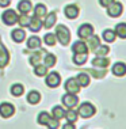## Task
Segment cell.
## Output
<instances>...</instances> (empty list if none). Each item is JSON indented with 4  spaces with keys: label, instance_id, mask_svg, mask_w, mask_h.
Instances as JSON below:
<instances>
[{
    "label": "cell",
    "instance_id": "6da1fadb",
    "mask_svg": "<svg viewBox=\"0 0 126 129\" xmlns=\"http://www.w3.org/2000/svg\"><path fill=\"white\" fill-rule=\"evenodd\" d=\"M56 37H57V40L60 41L61 45L66 46L69 44V41H71V31L64 25H60V26L56 27Z\"/></svg>",
    "mask_w": 126,
    "mask_h": 129
},
{
    "label": "cell",
    "instance_id": "7a4b0ae2",
    "mask_svg": "<svg viewBox=\"0 0 126 129\" xmlns=\"http://www.w3.org/2000/svg\"><path fill=\"white\" fill-rule=\"evenodd\" d=\"M95 107L94 105H91L90 102H83L81 105L79 106V110H77V114L83 118H90L95 114Z\"/></svg>",
    "mask_w": 126,
    "mask_h": 129
},
{
    "label": "cell",
    "instance_id": "3957f363",
    "mask_svg": "<svg viewBox=\"0 0 126 129\" xmlns=\"http://www.w3.org/2000/svg\"><path fill=\"white\" fill-rule=\"evenodd\" d=\"M2 20L7 26H12L18 22V14H16V11H14V10H7L6 12H3Z\"/></svg>",
    "mask_w": 126,
    "mask_h": 129
},
{
    "label": "cell",
    "instance_id": "277c9868",
    "mask_svg": "<svg viewBox=\"0 0 126 129\" xmlns=\"http://www.w3.org/2000/svg\"><path fill=\"white\" fill-rule=\"evenodd\" d=\"M62 105H64L65 107H68V109H73V107H76L79 105V98L76 94H65L64 96H62Z\"/></svg>",
    "mask_w": 126,
    "mask_h": 129
},
{
    "label": "cell",
    "instance_id": "5b68a950",
    "mask_svg": "<svg viewBox=\"0 0 126 129\" xmlns=\"http://www.w3.org/2000/svg\"><path fill=\"white\" fill-rule=\"evenodd\" d=\"M122 11H123V6L119 2H113L110 6H107V14L110 16H113V18L119 16L122 14Z\"/></svg>",
    "mask_w": 126,
    "mask_h": 129
},
{
    "label": "cell",
    "instance_id": "8992f818",
    "mask_svg": "<svg viewBox=\"0 0 126 129\" xmlns=\"http://www.w3.org/2000/svg\"><path fill=\"white\" fill-rule=\"evenodd\" d=\"M46 86H49L50 88H54V87H58L61 83V78L57 72H50L48 76H46V80H45Z\"/></svg>",
    "mask_w": 126,
    "mask_h": 129
},
{
    "label": "cell",
    "instance_id": "52a82bcc",
    "mask_svg": "<svg viewBox=\"0 0 126 129\" xmlns=\"http://www.w3.org/2000/svg\"><path fill=\"white\" fill-rule=\"evenodd\" d=\"M14 113H15V107L11 103L4 102V103L0 105V116L3 118H10Z\"/></svg>",
    "mask_w": 126,
    "mask_h": 129
},
{
    "label": "cell",
    "instance_id": "ba28073f",
    "mask_svg": "<svg viewBox=\"0 0 126 129\" xmlns=\"http://www.w3.org/2000/svg\"><path fill=\"white\" fill-rule=\"evenodd\" d=\"M65 90L69 94H79L80 92V86H79L77 80L73 79V78H69L65 82Z\"/></svg>",
    "mask_w": 126,
    "mask_h": 129
},
{
    "label": "cell",
    "instance_id": "9c48e42d",
    "mask_svg": "<svg viewBox=\"0 0 126 129\" xmlns=\"http://www.w3.org/2000/svg\"><path fill=\"white\" fill-rule=\"evenodd\" d=\"M77 34H79V37L81 38V40H87L90 36L94 34V27L91 25H88V23H84V25H81L79 27Z\"/></svg>",
    "mask_w": 126,
    "mask_h": 129
},
{
    "label": "cell",
    "instance_id": "30bf717a",
    "mask_svg": "<svg viewBox=\"0 0 126 129\" xmlns=\"http://www.w3.org/2000/svg\"><path fill=\"white\" fill-rule=\"evenodd\" d=\"M8 60H10V54H8V50L6 49V46L0 42V68H4L7 64H8Z\"/></svg>",
    "mask_w": 126,
    "mask_h": 129
},
{
    "label": "cell",
    "instance_id": "8fae6325",
    "mask_svg": "<svg viewBox=\"0 0 126 129\" xmlns=\"http://www.w3.org/2000/svg\"><path fill=\"white\" fill-rule=\"evenodd\" d=\"M64 11H65L66 18H69V19H75V18H77V15H79V8H77V6H76V4L66 6Z\"/></svg>",
    "mask_w": 126,
    "mask_h": 129
},
{
    "label": "cell",
    "instance_id": "7c38bea8",
    "mask_svg": "<svg viewBox=\"0 0 126 129\" xmlns=\"http://www.w3.org/2000/svg\"><path fill=\"white\" fill-rule=\"evenodd\" d=\"M72 50L73 53H88V46L84 41H76L72 45Z\"/></svg>",
    "mask_w": 126,
    "mask_h": 129
},
{
    "label": "cell",
    "instance_id": "4fadbf2b",
    "mask_svg": "<svg viewBox=\"0 0 126 129\" xmlns=\"http://www.w3.org/2000/svg\"><path fill=\"white\" fill-rule=\"evenodd\" d=\"M115 76H125L126 75V64L125 62H115L111 68Z\"/></svg>",
    "mask_w": 126,
    "mask_h": 129
},
{
    "label": "cell",
    "instance_id": "5bb4252c",
    "mask_svg": "<svg viewBox=\"0 0 126 129\" xmlns=\"http://www.w3.org/2000/svg\"><path fill=\"white\" fill-rule=\"evenodd\" d=\"M45 16H46V18H45L42 26H44L45 29H50V27H53L56 25V20H57L56 12H50V14H48V15H45Z\"/></svg>",
    "mask_w": 126,
    "mask_h": 129
},
{
    "label": "cell",
    "instance_id": "9a60e30c",
    "mask_svg": "<svg viewBox=\"0 0 126 129\" xmlns=\"http://www.w3.org/2000/svg\"><path fill=\"white\" fill-rule=\"evenodd\" d=\"M42 27V22H41V18L38 16H33L30 18V23H29V29L33 31V33H38Z\"/></svg>",
    "mask_w": 126,
    "mask_h": 129
},
{
    "label": "cell",
    "instance_id": "2e32d148",
    "mask_svg": "<svg viewBox=\"0 0 126 129\" xmlns=\"http://www.w3.org/2000/svg\"><path fill=\"white\" fill-rule=\"evenodd\" d=\"M108 64H110V60H108V58H106L104 56H96V57L92 60V65H94V67L106 68Z\"/></svg>",
    "mask_w": 126,
    "mask_h": 129
},
{
    "label": "cell",
    "instance_id": "e0dca14e",
    "mask_svg": "<svg viewBox=\"0 0 126 129\" xmlns=\"http://www.w3.org/2000/svg\"><path fill=\"white\" fill-rule=\"evenodd\" d=\"M11 36H12V40L19 44V42H22V41H24V38H26V31L23 29H15L11 33Z\"/></svg>",
    "mask_w": 126,
    "mask_h": 129
},
{
    "label": "cell",
    "instance_id": "ac0fdd59",
    "mask_svg": "<svg viewBox=\"0 0 126 129\" xmlns=\"http://www.w3.org/2000/svg\"><path fill=\"white\" fill-rule=\"evenodd\" d=\"M88 44H87V46H88V50H95L98 46L100 45V38L98 37V36H90L88 38Z\"/></svg>",
    "mask_w": 126,
    "mask_h": 129
},
{
    "label": "cell",
    "instance_id": "d6986e66",
    "mask_svg": "<svg viewBox=\"0 0 126 129\" xmlns=\"http://www.w3.org/2000/svg\"><path fill=\"white\" fill-rule=\"evenodd\" d=\"M45 53H46L45 50L37 49L35 53H34V54L30 57V64H31V65H34V67H35V65H38V64L41 62V60H42V56H44Z\"/></svg>",
    "mask_w": 126,
    "mask_h": 129
},
{
    "label": "cell",
    "instance_id": "ffe728a7",
    "mask_svg": "<svg viewBox=\"0 0 126 129\" xmlns=\"http://www.w3.org/2000/svg\"><path fill=\"white\" fill-rule=\"evenodd\" d=\"M31 8H33V6H31L30 0H20L18 4V10L22 14H29L31 11Z\"/></svg>",
    "mask_w": 126,
    "mask_h": 129
},
{
    "label": "cell",
    "instance_id": "44dd1931",
    "mask_svg": "<svg viewBox=\"0 0 126 129\" xmlns=\"http://www.w3.org/2000/svg\"><path fill=\"white\" fill-rule=\"evenodd\" d=\"M42 60H44V65H46L48 68H52V67H54V65H56L57 58H56V56L52 54V53H45Z\"/></svg>",
    "mask_w": 126,
    "mask_h": 129
},
{
    "label": "cell",
    "instance_id": "7402d4cb",
    "mask_svg": "<svg viewBox=\"0 0 126 129\" xmlns=\"http://www.w3.org/2000/svg\"><path fill=\"white\" fill-rule=\"evenodd\" d=\"M27 48L31 50H37L41 48V40L38 37H30L27 41Z\"/></svg>",
    "mask_w": 126,
    "mask_h": 129
},
{
    "label": "cell",
    "instance_id": "603a6c76",
    "mask_svg": "<svg viewBox=\"0 0 126 129\" xmlns=\"http://www.w3.org/2000/svg\"><path fill=\"white\" fill-rule=\"evenodd\" d=\"M41 101V94L38 91H30L29 95H27V102L31 103V105H37Z\"/></svg>",
    "mask_w": 126,
    "mask_h": 129
},
{
    "label": "cell",
    "instance_id": "cb8c5ba5",
    "mask_svg": "<svg viewBox=\"0 0 126 129\" xmlns=\"http://www.w3.org/2000/svg\"><path fill=\"white\" fill-rule=\"evenodd\" d=\"M114 33L115 36H118L122 40H126V23H118Z\"/></svg>",
    "mask_w": 126,
    "mask_h": 129
},
{
    "label": "cell",
    "instance_id": "d4e9b609",
    "mask_svg": "<svg viewBox=\"0 0 126 129\" xmlns=\"http://www.w3.org/2000/svg\"><path fill=\"white\" fill-rule=\"evenodd\" d=\"M64 114H65V110L62 109L61 106H54L53 110H52V117L56 118V120H61V118H64Z\"/></svg>",
    "mask_w": 126,
    "mask_h": 129
},
{
    "label": "cell",
    "instance_id": "484cf974",
    "mask_svg": "<svg viewBox=\"0 0 126 129\" xmlns=\"http://www.w3.org/2000/svg\"><path fill=\"white\" fill-rule=\"evenodd\" d=\"M77 117H79L77 111H75L72 109H68V111H65V114H64V118H66L68 122H76Z\"/></svg>",
    "mask_w": 126,
    "mask_h": 129
},
{
    "label": "cell",
    "instance_id": "4316f807",
    "mask_svg": "<svg viewBox=\"0 0 126 129\" xmlns=\"http://www.w3.org/2000/svg\"><path fill=\"white\" fill-rule=\"evenodd\" d=\"M76 80H77L80 87H87L90 84V76L87 74H79L77 78H76Z\"/></svg>",
    "mask_w": 126,
    "mask_h": 129
},
{
    "label": "cell",
    "instance_id": "83f0119b",
    "mask_svg": "<svg viewBox=\"0 0 126 129\" xmlns=\"http://www.w3.org/2000/svg\"><path fill=\"white\" fill-rule=\"evenodd\" d=\"M87 61V53H75L73 54V62L77 65H83Z\"/></svg>",
    "mask_w": 126,
    "mask_h": 129
},
{
    "label": "cell",
    "instance_id": "f1b7e54d",
    "mask_svg": "<svg viewBox=\"0 0 126 129\" xmlns=\"http://www.w3.org/2000/svg\"><path fill=\"white\" fill-rule=\"evenodd\" d=\"M102 38H103L104 41H106V42H114V41H115V33H114L113 30L107 29V30L103 31Z\"/></svg>",
    "mask_w": 126,
    "mask_h": 129
},
{
    "label": "cell",
    "instance_id": "f546056e",
    "mask_svg": "<svg viewBox=\"0 0 126 129\" xmlns=\"http://www.w3.org/2000/svg\"><path fill=\"white\" fill-rule=\"evenodd\" d=\"M34 15L38 16V18L45 16L46 15V6L45 4H37L35 8H34Z\"/></svg>",
    "mask_w": 126,
    "mask_h": 129
},
{
    "label": "cell",
    "instance_id": "4dcf8cb0",
    "mask_svg": "<svg viewBox=\"0 0 126 129\" xmlns=\"http://www.w3.org/2000/svg\"><path fill=\"white\" fill-rule=\"evenodd\" d=\"M49 120H50V116H49L46 111H41L39 116H38V118H37L38 124H39V125H44V126H46V124L49 122Z\"/></svg>",
    "mask_w": 126,
    "mask_h": 129
},
{
    "label": "cell",
    "instance_id": "1f68e13d",
    "mask_svg": "<svg viewBox=\"0 0 126 129\" xmlns=\"http://www.w3.org/2000/svg\"><path fill=\"white\" fill-rule=\"evenodd\" d=\"M34 74L37 76H45L48 74V67L44 64H38L35 65V69H34Z\"/></svg>",
    "mask_w": 126,
    "mask_h": 129
},
{
    "label": "cell",
    "instance_id": "d6a6232c",
    "mask_svg": "<svg viewBox=\"0 0 126 129\" xmlns=\"http://www.w3.org/2000/svg\"><path fill=\"white\" fill-rule=\"evenodd\" d=\"M23 92H24V88L22 84H14L11 87V94L14 96H20Z\"/></svg>",
    "mask_w": 126,
    "mask_h": 129
},
{
    "label": "cell",
    "instance_id": "836d02e7",
    "mask_svg": "<svg viewBox=\"0 0 126 129\" xmlns=\"http://www.w3.org/2000/svg\"><path fill=\"white\" fill-rule=\"evenodd\" d=\"M44 41H45L46 45H49V46H53V45L56 44V41H57V37H56L54 34L49 33V34H46V36H44Z\"/></svg>",
    "mask_w": 126,
    "mask_h": 129
},
{
    "label": "cell",
    "instance_id": "e575fe53",
    "mask_svg": "<svg viewBox=\"0 0 126 129\" xmlns=\"http://www.w3.org/2000/svg\"><path fill=\"white\" fill-rule=\"evenodd\" d=\"M94 52H95L96 56H106L108 52H110V48L106 46V45H99V46H98Z\"/></svg>",
    "mask_w": 126,
    "mask_h": 129
},
{
    "label": "cell",
    "instance_id": "d590c367",
    "mask_svg": "<svg viewBox=\"0 0 126 129\" xmlns=\"http://www.w3.org/2000/svg\"><path fill=\"white\" fill-rule=\"evenodd\" d=\"M18 23L20 26H29V23H30V16L27 15V14H22V15L18 18Z\"/></svg>",
    "mask_w": 126,
    "mask_h": 129
},
{
    "label": "cell",
    "instance_id": "8d00e7d4",
    "mask_svg": "<svg viewBox=\"0 0 126 129\" xmlns=\"http://www.w3.org/2000/svg\"><path fill=\"white\" fill-rule=\"evenodd\" d=\"M46 126L50 128V129H57L60 126V120H56V118L50 117V120H49V122L46 124Z\"/></svg>",
    "mask_w": 126,
    "mask_h": 129
},
{
    "label": "cell",
    "instance_id": "74e56055",
    "mask_svg": "<svg viewBox=\"0 0 126 129\" xmlns=\"http://www.w3.org/2000/svg\"><path fill=\"white\" fill-rule=\"evenodd\" d=\"M113 2H114V0H99V3H100V6H102V7H107V6H110Z\"/></svg>",
    "mask_w": 126,
    "mask_h": 129
},
{
    "label": "cell",
    "instance_id": "f35d334b",
    "mask_svg": "<svg viewBox=\"0 0 126 129\" xmlns=\"http://www.w3.org/2000/svg\"><path fill=\"white\" fill-rule=\"evenodd\" d=\"M11 0H0V7H8Z\"/></svg>",
    "mask_w": 126,
    "mask_h": 129
},
{
    "label": "cell",
    "instance_id": "ab89813d",
    "mask_svg": "<svg viewBox=\"0 0 126 129\" xmlns=\"http://www.w3.org/2000/svg\"><path fill=\"white\" fill-rule=\"evenodd\" d=\"M62 128H64V129H75V125H72V122H69V124L64 125Z\"/></svg>",
    "mask_w": 126,
    "mask_h": 129
}]
</instances>
